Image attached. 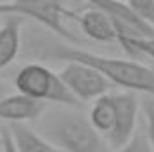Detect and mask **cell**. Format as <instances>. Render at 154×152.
Masks as SVG:
<instances>
[{
    "label": "cell",
    "instance_id": "obj_14",
    "mask_svg": "<svg viewBox=\"0 0 154 152\" xmlns=\"http://www.w3.org/2000/svg\"><path fill=\"white\" fill-rule=\"evenodd\" d=\"M125 2L140 20L154 27V0H125Z\"/></svg>",
    "mask_w": 154,
    "mask_h": 152
},
{
    "label": "cell",
    "instance_id": "obj_16",
    "mask_svg": "<svg viewBox=\"0 0 154 152\" xmlns=\"http://www.w3.org/2000/svg\"><path fill=\"white\" fill-rule=\"evenodd\" d=\"M7 2H13V0H0V4H7Z\"/></svg>",
    "mask_w": 154,
    "mask_h": 152
},
{
    "label": "cell",
    "instance_id": "obj_8",
    "mask_svg": "<svg viewBox=\"0 0 154 152\" xmlns=\"http://www.w3.org/2000/svg\"><path fill=\"white\" fill-rule=\"evenodd\" d=\"M77 25L81 27L84 36H88L93 41H99V43L118 41V29H116L113 18L100 9L90 7V9L79 13L77 14Z\"/></svg>",
    "mask_w": 154,
    "mask_h": 152
},
{
    "label": "cell",
    "instance_id": "obj_4",
    "mask_svg": "<svg viewBox=\"0 0 154 152\" xmlns=\"http://www.w3.org/2000/svg\"><path fill=\"white\" fill-rule=\"evenodd\" d=\"M14 88L20 93L43 100L47 104L74 106V108L79 104L77 97L63 82L61 75L41 63L23 65L14 75Z\"/></svg>",
    "mask_w": 154,
    "mask_h": 152
},
{
    "label": "cell",
    "instance_id": "obj_1",
    "mask_svg": "<svg viewBox=\"0 0 154 152\" xmlns=\"http://www.w3.org/2000/svg\"><path fill=\"white\" fill-rule=\"evenodd\" d=\"M34 50L43 59H54V61H63V63L75 61V63L93 66L108 77L113 86L154 97V70L142 63L102 56V54L81 48L72 43L47 41V39H41Z\"/></svg>",
    "mask_w": 154,
    "mask_h": 152
},
{
    "label": "cell",
    "instance_id": "obj_15",
    "mask_svg": "<svg viewBox=\"0 0 154 152\" xmlns=\"http://www.w3.org/2000/svg\"><path fill=\"white\" fill-rule=\"evenodd\" d=\"M142 113H143V118H145V132H147L154 149V97L143 95V99H142Z\"/></svg>",
    "mask_w": 154,
    "mask_h": 152
},
{
    "label": "cell",
    "instance_id": "obj_12",
    "mask_svg": "<svg viewBox=\"0 0 154 152\" xmlns=\"http://www.w3.org/2000/svg\"><path fill=\"white\" fill-rule=\"evenodd\" d=\"M120 45L131 54H143L147 57H151L154 61V36H129V38H122Z\"/></svg>",
    "mask_w": 154,
    "mask_h": 152
},
{
    "label": "cell",
    "instance_id": "obj_11",
    "mask_svg": "<svg viewBox=\"0 0 154 152\" xmlns=\"http://www.w3.org/2000/svg\"><path fill=\"white\" fill-rule=\"evenodd\" d=\"M88 116L93 123V127L104 136L108 138L116 125V104L113 93H106L99 99H95L91 102V108L88 111Z\"/></svg>",
    "mask_w": 154,
    "mask_h": 152
},
{
    "label": "cell",
    "instance_id": "obj_9",
    "mask_svg": "<svg viewBox=\"0 0 154 152\" xmlns=\"http://www.w3.org/2000/svg\"><path fill=\"white\" fill-rule=\"evenodd\" d=\"M23 20L25 18L16 14H5V22L0 27V72L7 68L20 54Z\"/></svg>",
    "mask_w": 154,
    "mask_h": 152
},
{
    "label": "cell",
    "instance_id": "obj_2",
    "mask_svg": "<svg viewBox=\"0 0 154 152\" xmlns=\"http://www.w3.org/2000/svg\"><path fill=\"white\" fill-rule=\"evenodd\" d=\"M74 106L47 109L38 120V131L65 152H109L108 140L93 127L88 114Z\"/></svg>",
    "mask_w": 154,
    "mask_h": 152
},
{
    "label": "cell",
    "instance_id": "obj_13",
    "mask_svg": "<svg viewBox=\"0 0 154 152\" xmlns=\"http://www.w3.org/2000/svg\"><path fill=\"white\" fill-rule=\"evenodd\" d=\"M152 143L147 136V132H142V131H136L133 134V138L124 143L120 149H116L115 152H152Z\"/></svg>",
    "mask_w": 154,
    "mask_h": 152
},
{
    "label": "cell",
    "instance_id": "obj_6",
    "mask_svg": "<svg viewBox=\"0 0 154 152\" xmlns=\"http://www.w3.org/2000/svg\"><path fill=\"white\" fill-rule=\"evenodd\" d=\"M113 97L116 104V125L106 140L109 147L116 150L124 143H127L136 132V122H138V113L142 109V100H138L134 91L129 90L116 91L113 93Z\"/></svg>",
    "mask_w": 154,
    "mask_h": 152
},
{
    "label": "cell",
    "instance_id": "obj_17",
    "mask_svg": "<svg viewBox=\"0 0 154 152\" xmlns=\"http://www.w3.org/2000/svg\"><path fill=\"white\" fill-rule=\"evenodd\" d=\"M0 97H4V90L2 88H0Z\"/></svg>",
    "mask_w": 154,
    "mask_h": 152
},
{
    "label": "cell",
    "instance_id": "obj_7",
    "mask_svg": "<svg viewBox=\"0 0 154 152\" xmlns=\"http://www.w3.org/2000/svg\"><path fill=\"white\" fill-rule=\"evenodd\" d=\"M48 109V104L23 93L0 97V122L4 123H27L38 122Z\"/></svg>",
    "mask_w": 154,
    "mask_h": 152
},
{
    "label": "cell",
    "instance_id": "obj_10",
    "mask_svg": "<svg viewBox=\"0 0 154 152\" xmlns=\"http://www.w3.org/2000/svg\"><path fill=\"white\" fill-rule=\"evenodd\" d=\"M18 152H65L27 123H7Z\"/></svg>",
    "mask_w": 154,
    "mask_h": 152
},
{
    "label": "cell",
    "instance_id": "obj_5",
    "mask_svg": "<svg viewBox=\"0 0 154 152\" xmlns=\"http://www.w3.org/2000/svg\"><path fill=\"white\" fill-rule=\"evenodd\" d=\"M59 75L79 102H93L95 99L109 93L113 88L109 79L97 68L75 61H66L59 70Z\"/></svg>",
    "mask_w": 154,
    "mask_h": 152
},
{
    "label": "cell",
    "instance_id": "obj_3",
    "mask_svg": "<svg viewBox=\"0 0 154 152\" xmlns=\"http://www.w3.org/2000/svg\"><path fill=\"white\" fill-rule=\"evenodd\" d=\"M16 14L38 22L47 31L75 45L79 38L70 29V22L77 23V13L65 5L63 0H13L0 4V16Z\"/></svg>",
    "mask_w": 154,
    "mask_h": 152
}]
</instances>
